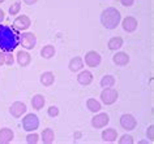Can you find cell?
Masks as SVG:
<instances>
[{
  "label": "cell",
  "mask_w": 154,
  "mask_h": 144,
  "mask_svg": "<svg viewBox=\"0 0 154 144\" xmlns=\"http://www.w3.org/2000/svg\"><path fill=\"white\" fill-rule=\"evenodd\" d=\"M112 61L118 66H125L129 62V55L127 52H116L112 56Z\"/></svg>",
  "instance_id": "9a60e30c"
},
{
  "label": "cell",
  "mask_w": 154,
  "mask_h": 144,
  "mask_svg": "<svg viewBox=\"0 0 154 144\" xmlns=\"http://www.w3.org/2000/svg\"><path fill=\"white\" fill-rule=\"evenodd\" d=\"M123 44H124V40H123L122 36H114L111 38L109 40V43H107V47H109L110 51H118L120 50L123 47Z\"/></svg>",
  "instance_id": "d6986e66"
},
{
  "label": "cell",
  "mask_w": 154,
  "mask_h": 144,
  "mask_svg": "<svg viewBox=\"0 0 154 144\" xmlns=\"http://www.w3.org/2000/svg\"><path fill=\"white\" fill-rule=\"evenodd\" d=\"M122 27L124 31L127 33H133V31H136V29H137V26H138V22L137 20L134 17L132 16H128V17H125L124 20H122Z\"/></svg>",
  "instance_id": "8fae6325"
},
{
  "label": "cell",
  "mask_w": 154,
  "mask_h": 144,
  "mask_svg": "<svg viewBox=\"0 0 154 144\" xmlns=\"http://www.w3.org/2000/svg\"><path fill=\"white\" fill-rule=\"evenodd\" d=\"M4 64H5V52L0 51V66L4 65Z\"/></svg>",
  "instance_id": "1f68e13d"
},
{
  "label": "cell",
  "mask_w": 154,
  "mask_h": 144,
  "mask_svg": "<svg viewBox=\"0 0 154 144\" xmlns=\"http://www.w3.org/2000/svg\"><path fill=\"white\" fill-rule=\"evenodd\" d=\"M122 5L123 7H127V8H129V7H132L134 4V0H120Z\"/></svg>",
  "instance_id": "4dcf8cb0"
},
{
  "label": "cell",
  "mask_w": 154,
  "mask_h": 144,
  "mask_svg": "<svg viewBox=\"0 0 154 144\" xmlns=\"http://www.w3.org/2000/svg\"><path fill=\"white\" fill-rule=\"evenodd\" d=\"M30 25H32V20L28 16L22 14V16H18L14 18L12 26L16 30H18V31H25V30H28L30 27Z\"/></svg>",
  "instance_id": "9c48e42d"
},
{
  "label": "cell",
  "mask_w": 154,
  "mask_h": 144,
  "mask_svg": "<svg viewBox=\"0 0 154 144\" xmlns=\"http://www.w3.org/2000/svg\"><path fill=\"white\" fill-rule=\"evenodd\" d=\"M120 21H122V14L116 8L109 7V8L102 10L101 24L103 25V27H106L109 30H114L120 25Z\"/></svg>",
  "instance_id": "6da1fadb"
},
{
  "label": "cell",
  "mask_w": 154,
  "mask_h": 144,
  "mask_svg": "<svg viewBox=\"0 0 154 144\" xmlns=\"http://www.w3.org/2000/svg\"><path fill=\"white\" fill-rule=\"evenodd\" d=\"M38 142H39V135L34 131L29 132L28 136H26V143L28 144H37Z\"/></svg>",
  "instance_id": "d4e9b609"
},
{
  "label": "cell",
  "mask_w": 154,
  "mask_h": 144,
  "mask_svg": "<svg viewBox=\"0 0 154 144\" xmlns=\"http://www.w3.org/2000/svg\"><path fill=\"white\" fill-rule=\"evenodd\" d=\"M86 108L89 109L91 113H98V112H101V109H102V104L99 103L98 100L90 97V99L86 100Z\"/></svg>",
  "instance_id": "7402d4cb"
},
{
  "label": "cell",
  "mask_w": 154,
  "mask_h": 144,
  "mask_svg": "<svg viewBox=\"0 0 154 144\" xmlns=\"http://www.w3.org/2000/svg\"><path fill=\"white\" fill-rule=\"evenodd\" d=\"M14 139V132L9 127L0 128V144H8Z\"/></svg>",
  "instance_id": "7c38bea8"
},
{
  "label": "cell",
  "mask_w": 154,
  "mask_h": 144,
  "mask_svg": "<svg viewBox=\"0 0 154 144\" xmlns=\"http://www.w3.org/2000/svg\"><path fill=\"white\" fill-rule=\"evenodd\" d=\"M110 122V117L107 113H97L93 118H91V126L94 128H103L106 127Z\"/></svg>",
  "instance_id": "ba28073f"
},
{
  "label": "cell",
  "mask_w": 154,
  "mask_h": 144,
  "mask_svg": "<svg viewBox=\"0 0 154 144\" xmlns=\"http://www.w3.org/2000/svg\"><path fill=\"white\" fill-rule=\"evenodd\" d=\"M38 127H39V118H38L37 114L29 113V114H26L22 118V128L25 131L32 132V131H35Z\"/></svg>",
  "instance_id": "277c9868"
},
{
  "label": "cell",
  "mask_w": 154,
  "mask_h": 144,
  "mask_svg": "<svg viewBox=\"0 0 154 144\" xmlns=\"http://www.w3.org/2000/svg\"><path fill=\"white\" fill-rule=\"evenodd\" d=\"M14 64V56L12 55V52H7L5 53V65L12 66Z\"/></svg>",
  "instance_id": "f1b7e54d"
},
{
  "label": "cell",
  "mask_w": 154,
  "mask_h": 144,
  "mask_svg": "<svg viewBox=\"0 0 154 144\" xmlns=\"http://www.w3.org/2000/svg\"><path fill=\"white\" fill-rule=\"evenodd\" d=\"M118 139V131L112 127H109L102 131V140L105 143H114Z\"/></svg>",
  "instance_id": "5bb4252c"
},
{
  "label": "cell",
  "mask_w": 154,
  "mask_h": 144,
  "mask_svg": "<svg viewBox=\"0 0 154 144\" xmlns=\"http://www.w3.org/2000/svg\"><path fill=\"white\" fill-rule=\"evenodd\" d=\"M21 10V1H16L13 3L12 5L9 7V14L11 16H14V14H18Z\"/></svg>",
  "instance_id": "484cf974"
},
{
  "label": "cell",
  "mask_w": 154,
  "mask_h": 144,
  "mask_svg": "<svg viewBox=\"0 0 154 144\" xmlns=\"http://www.w3.org/2000/svg\"><path fill=\"white\" fill-rule=\"evenodd\" d=\"M56 53V50H55V47H54L52 44H47V45H45L43 48L41 50V56L43 59H52L54 56H55Z\"/></svg>",
  "instance_id": "603a6c76"
},
{
  "label": "cell",
  "mask_w": 154,
  "mask_h": 144,
  "mask_svg": "<svg viewBox=\"0 0 154 144\" xmlns=\"http://www.w3.org/2000/svg\"><path fill=\"white\" fill-rule=\"evenodd\" d=\"M84 62L86 64L89 68H97L101 65V61H102V57L98 52L95 51H89L88 53L84 56Z\"/></svg>",
  "instance_id": "52a82bcc"
},
{
  "label": "cell",
  "mask_w": 154,
  "mask_h": 144,
  "mask_svg": "<svg viewBox=\"0 0 154 144\" xmlns=\"http://www.w3.org/2000/svg\"><path fill=\"white\" fill-rule=\"evenodd\" d=\"M39 81L42 83V86L50 87V86L54 85V82H55V75H54V73H51V71H45V73L41 74Z\"/></svg>",
  "instance_id": "ffe728a7"
},
{
  "label": "cell",
  "mask_w": 154,
  "mask_h": 144,
  "mask_svg": "<svg viewBox=\"0 0 154 144\" xmlns=\"http://www.w3.org/2000/svg\"><path fill=\"white\" fill-rule=\"evenodd\" d=\"M59 113H60L59 108L55 107V105H51V107L47 109V114L51 117V118H55V117H57V116H59Z\"/></svg>",
  "instance_id": "83f0119b"
},
{
  "label": "cell",
  "mask_w": 154,
  "mask_h": 144,
  "mask_svg": "<svg viewBox=\"0 0 154 144\" xmlns=\"http://www.w3.org/2000/svg\"><path fill=\"white\" fill-rule=\"evenodd\" d=\"M41 140H42V143L43 144H51L55 142V132H54L52 128H45L43 131H42V134H41Z\"/></svg>",
  "instance_id": "ac0fdd59"
},
{
  "label": "cell",
  "mask_w": 154,
  "mask_h": 144,
  "mask_svg": "<svg viewBox=\"0 0 154 144\" xmlns=\"http://www.w3.org/2000/svg\"><path fill=\"white\" fill-rule=\"evenodd\" d=\"M18 40L14 33L9 27H2L0 29V48L4 52H11L14 50Z\"/></svg>",
  "instance_id": "7a4b0ae2"
},
{
  "label": "cell",
  "mask_w": 154,
  "mask_h": 144,
  "mask_svg": "<svg viewBox=\"0 0 154 144\" xmlns=\"http://www.w3.org/2000/svg\"><path fill=\"white\" fill-rule=\"evenodd\" d=\"M4 18H5V13H4V10L0 8V24L4 21Z\"/></svg>",
  "instance_id": "836d02e7"
},
{
  "label": "cell",
  "mask_w": 154,
  "mask_h": 144,
  "mask_svg": "<svg viewBox=\"0 0 154 144\" xmlns=\"http://www.w3.org/2000/svg\"><path fill=\"white\" fill-rule=\"evenodd\" d=\"M37 1L38 0H24V3L28 5H34V4H37Z\"/></svg>",
  "instance_id": "d6a6232c"
},
{
  "label": "cell",
  "mask_w": 154,
  "mask_h": 144,
  "mask_svg": "<svg viewBox=\"0 0 154 144\" xmlns=\"http://www.w3.org/2000/svg\"><path fill=\"white\" fill-rule=\"evenodd\" d=\"M101 87L102 88H110V87H114L115 86V77L114 75H103L102 79H101Z\"/></svg>",
  "instance_id": "cb8c5ba5"
},
{
  "label": "cell",
  "mask_w": 154,
  "mask_h": 144,
  "mask_svg": "<svg viewBox=\"0 0 154 144\" xmlns=\"http://www.w3.org/2000/svg\"><path fill=\"white\" fill-rule=\"evenodd\" d=\"M77 82L81 86H89L93 82V74L89 70H80L79 75H77Z\"/></svg>",
  "instance_id": "4fadbf2b"
},
{
  "label": "cell",
  "mask_w": 154,
  "mask_h": 144,
  "mask_svg": "<svg viewBox=\"0 0 154 144\" xmlns=\"http://www.w3.org/2000/svg\"><path fill=\"white\" fill-rule=\"evenodd\" d=\"M120 126L125 131H132L137 126V120L132 114H129V113H124L120 117Z\"/></svg>",
  "instance_id": "8992f818"
},
{
  "label": "cell",
  "mask_w": 154,
  "mask_h": 144,
  "mask_svg": "<svg viewBox=\"0 0 154 144\" xmlns=\"http://www.w3.org/2000/svg\"><path fill=\"white\" fill-rule=\"evenodd\" d=\"M118 99H119V94L112 87H110V88H103V91L101 92V101L105 105H112L116 103Z\"/></svg>",
  "instance_id": "5b68a950"
},
{
  "label": "cell",
  "mask_w": 154,
  "mask_h": 144,
  "mask_svg": "<svg viewBox=\"0 0 154 144\" xmlns=\"http://www.w3.org/2000/svg\"><path fill=\"white\" fill-rule=\"evenodd\" d=\"M146 138H148L150 142L154 140V126L153 125H150V126L146 128Z\"/></svg>",
  "instance_id": "f546056e"
},
{
  "label": "cell",
  "mask_w": 154,
  "mask_h": 144,
  "mask_svg": "<svg viewBox=\"0 0 154 144\" xmlns=\"http://www.w3.org/2000/svg\"><path fill=\"white\" fill-rule=\"evenodd\" d=\"M68 68H69V70H71V71H73V73H77V71L82 70V68H84V60H82V57L76 56V57L71 59V61H69V64H68Z\"/></svg>",
  "instance_id": "e0dca14e"
},
{
  "label": "cell",
  "mask_w": 154,
  "mask_h": 144,
  "mask_svg": "<svg viewBox=\"0 0 154 144\" xmlns=\"http://www.w3.org/2000/svg\"><path fill=\"white\" fill-rule=\"evenodd\" d=\"M5 1V0H0V4H2V3H4Z\"/></svg>",
  "instance_id": "e575fe53"
},
{
  "label": "cell",
  "mask_w": 154,
  "mask_h": 144,
  "mask_svg": "<svg viewBox=\"0 0 154 144\" xmlns=\"http://www.w3.org/2000/svg\"><path fill=\"white\" fill-rule=\"evenodd\" d=\"M45 104H46V99H45L43 95L37 94V95H34V96H33V99H32V107L35 109V111H41V109L45 107Z\"/></svg>",
  "instance_id": "44dd1931"
},
{
  "label": "cell",
  "mask_w": 154,
  "mask_h": 144,
  "mask_svg": "<svg viewBox=\"0 0 154 144\" xmlns=\"http://www.w3.org/2000/svg\"><path fill=\"white\" fill-rule=\"evenodd\" d=\"M26 109L28 108H26V105L22 101H14L9 107V113L14 118H20V117H22V114L26 113Z\"/></svg>",
  "instance_id": "30bf717a"
},
{
  "label": "cell",
  "mask_w": 154,
  "mask_h": 144,
  "mask_svg": "<svg viewBox=\"0 0 154 144\" xmlns=\"http://www.w3.org/2000/svg\"><path fill=\"white\" fill-rule=\"evenodd\" d=\"M16 61L20 66H28L30 62H32V56L29 55V52L26 51H18L16 55Z\"/></svg>",
  "instance_id": "2e32d148"
},
{
  "label": "cell",
  "mask_w": 154,
  "mask_h": 144,
  "mask_svg": "<svg viewBox=\"0 0 154 144\" xmlns=\"http://www.w3.org/2000/svg\"><path fill=\"white\" fill-rule=\"evenodd\" d=\"M20 45L24 50L29 51V50H33V48H35L37 45V36L34 33H30V31H26V33H22L20 35Z\"/></svg>",
  "instance_id": "3957f363"
},
{
  "label": "cell",
  "mask_w": 154,
  "mask_h": 144,
  "mask_svg": "<svg viewBox=\"0 0 154 144\" xmlns=\"http://www.w3.org/2000/svg\"><path fill=\"white\" fill-rule=\"evenodd\" d=\"M119 144H133L134 140H133V136L132 135H128V134H124L120 139L118 140Z\"/></svg>",
  "instance_id": "4316f807"
}]
</instances>
